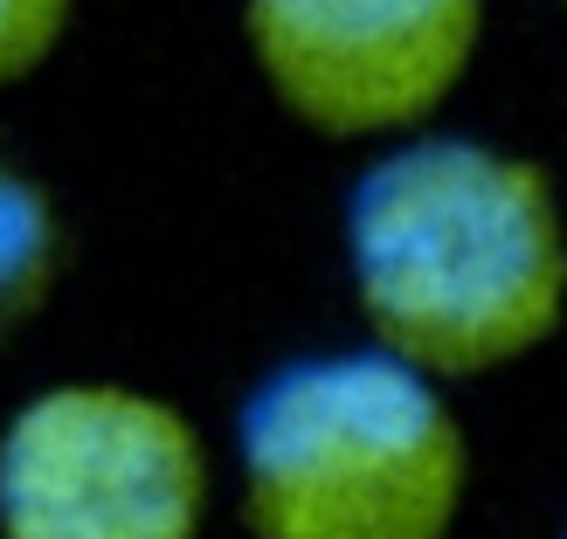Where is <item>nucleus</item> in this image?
<instances>
[{
  "mask_svg": "<svg viewBox=\"0 0 567 539\" xmlns=\"http://www.w3.org/2000/svg\"><path fill=\"white\" fill-rule=\"evenodd\" d=\"M243 42L277 111L339 146H388L464 91L485 0H243Z\"/></svg>",
  "mask_w": 567,
  "mask_h": 539,
  "instance_id": "20e7f679",
  "label": "nucleus"
},
{
  "mask_svg": "<svg viewBox=\"0 0 567 539\" xmlns=\"http://www.w3.org/2000/svg\"><path fill=\"white\" fill-rule=\"evenodd\" d=\"M339 242L367 339L443 387L519 366L567 325L560 187L498 138H388L347 187Z\"/></svg>",
  "mask_w": 567,
  "mask_h": 539,
  "instance_id": "f257e3e1",
  "label": "nucleus"
},
{
  "mask_svg": "<svg viewBox=\"0 0 567 539\" xmlns=\"http://www.w3.org/2000/svg\"><path fill=\"white\" fill-rule=\"evenodd\" d=\"M215 457L138 381H55L0 422V539H202Z\"/></svg>",
  "mask_w": 567,
  "mask_h": 539,
  "instance_id": "7ed1b4c3",
  "label": "nucleus"
},
{
  "mask_svg": "<svg viewBox=\"0 0 567 539\" xmlns=\"http://www.w3.org/2000/svg\"><path fill=\"white\" fill-rule=\"evenodd\" d=\"M70 21L76 0H0V91L35 76L70 42Z\"/></svg>",
  "mask_w": 567,
  "mask_h": 539,
  "instance_id": "423d86ee",
  "label": "nucleus"
},
{
  "mask_svg": "<svg viewBox=\"0 0 567 539\" xmlns=\"http://www.w3.org/2000/svg\"><path fill=\"white\" fill-rule=\"evenodd\" d=\"M560 8H567V0H560Z\"/></svg>",
  "mask_w": 567,
  "mask_h": 539,
  "instance_id": "0eeeda50",
  "label": "nucleus"
},
{
  "mask_svg": "<svg viewBox=\"0 0 567 539\" xmlns=\"http://www.w3.org/2000/svg\"><path fill=\"white\" fill-rule=\"evenodd\" d=\"M471 443L450 387L388 346L298 353L236 408L249 539H457Z\"/></svg>",
  "mask_w": 567,
  "mask_h": 539,
  "instance_id": "f03ea898",
  "label": "nucleus"
},
{
  "mask_svg": "<svg viewBox=\"0 0 567 539\" xmlns=\"http://www.w3.org/2000/svg\"><path fill=\"white\" fill-rule=\"evenodd\" d=\"M63 277V215L55 194L0 153V346L49 304Z\"/></svg>",
  "mask_w": 567,
  "mask_h": 539,
  "instance_id": "39448f33",
  "label": "nucleus"
}]
</instances>
